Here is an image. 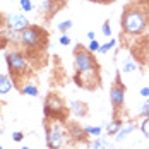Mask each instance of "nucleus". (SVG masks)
I'll use <instances>...</instances> for the list:
<instances>
[{"label": "nucleus", "mask_w": 149, "mask_h": 149, "mask_svg": "<svg viewBox=\"0 0 149 149\" xmlns=\"http://www.w3.org/2000/svg\"><path fill=\"white\" fill-rule=\"evenodd\" d=\"M149 22V14L141 9V7H127L122 14V21H120V26L122 31L125 34H130V36H139L142 34L146 28H148Z\"/></svg>", "instance_id": "1"}, {"label": "nucleus", "mask_w": 149, "mask_h": 149, "mask_svg": "<svg viewBox=\"0 0 149 149\" xmlns=\"http://www.w3.org/2000/svg\"><path fill=\"white\" fill-rule=\"evenodd\" d=\"M74 67H75V70H77V75H81V79H75L79 86L82 84L84 77H96L98 79V63H96L93 53L88 48H82V46L75 48Z\"/></svg>", "instance_id": "2"}, {"label": "nucleus", "mask_w": 149, "mask_h": 149, "mask_svg": "<svg viewBox=\"0 0 149 149\" xmlns=\"http://www.w3.org/2000/svg\"><path fill=\"white\" fill-rule=\"evenodd\" d=\"M48 41V34L43 28L40 26H28L24 31L19 33V43L26 50H40L43 48Z\"/></svg>", "instance_id": "3"}, {"label": "nucleus", "mask_w": 149, "mask_h": 149, "mask_svg": "<svg viewBox=\"0 0 149 149\" xmlns=\"http://www.w3.org/2000/svg\"><path fill=\"white\" fill-rule=\"evenodd\" d=\"M43 113L45 118H53V120H63L65 118V104L62 101L57 93H50L45 100L43 106Z\"/></svg>", "instance_id": "4"}, {"label": "nucleus", "mask_w": 149, "mask_h": 149, "mask_svg": "<svg viewBox=\"0 0 149 149\" xmlns=\"http://www.w3.org/2000/svg\"><path fill=\"white\" fill-rule=\"evenodd\" d=\"M5 62H7V69L14 77H21L26 74L28 70V58L22 52L19 50H12L5 53Z\"/></svg>", "instance_id": "5"}, {"label": "nucleus", "mask_w": 149, "mask_h": 149, "mask_svg": "<svg viewBox=\"0 0 149 149\" xmlns=\"http://www.w3.org/2000/svg\"><path fill=\"white\" fill-rule=\"evenodd\" d=\"M46 130V146L48 149H60L65 142V130L60 127V123L57 120L50 118V122H46L45 125Z\"/></svg>", "instance_id": "6"}, {"label": "nucleus", "mask_w": 149, "mask_h": 149, "mask_svg": "<svg viewBox=\"0 0 149 149\" xmlns=\"http://www.w3.org/2000/svg\"><path fill=\"white\" fill-rule=\"evenodd\" d=\"M29 26V21H28V17L24 14H9L5 17V28L9 31H12V33H21V31H24L26 28Z\"/></svg>", "instance_id": "7"}, {"label": "nucleus", "mask_w": 149, "mask_h": 149, "mask_svg": "<svg viewBox=\"0 0 149 149\" xmlns=\"http://www.w3.org/2000/svg\"><path fill=\"white\" fill-rule=\"evenodd\" d=\"M110 101L115 108H122L125 103V88L123 84H120V81H117L110 89Z\"/></svg>", "instance_id": "8"}, {"label": "nucleus", "mask_w": 149, "mask_h": 149, "mask_svg": "<svg viewBox=\"0 0 149 149\" xmlns=\"http://www.w3.org/2000/svg\"><path fill=\"white\" fill-rule=\"evenodd\" d=\"M67 134H69V137H72V141H75V142H81V141L88 139L84 127H81L79 123H74V122L67 125Z\"/></svg>", "instance_id": "9"}, {"label": "nucleus", "mask_w": 149, "mask_h": 149, "mask_svg": "<svg viewBox=\"0 0 149 149\" xmlns=\"http://www.w3.org/2000/svg\"><path fill=\"white\" fill-rule=\"evenodd\" d=\"M69 110L72 111V115L79 117V118L86 117V113H88V106H86V103H82V101H70Z\"/></svg>", "instance_id": "10"}, {"label": "nucleus", "mask_w": 149, "mask_h": 149, "mask_svg": "<svg viewBox=\"0 0 149 149\" xmlns=\"http://www.w3.org/2000/svg\"><path fill=\"white\" fill-rule=\"evenodd\" d=\"M134 130H135V123H127V125H123L118 132H117V135H115V142H122V141H125V139L132 134Z\"/></svg>", "instance_id": "11"}, {"label": "nucleus", "mask_w": 149, "mask_h": 149, "mask_svg": "<svg viewBox=\"0 0 149 149\" xmlns=\"http://www.w3.org/2000/svg\"><path fill=\"white\" fill-rule=\"evenodd\" d=\"M12 88H14V81L7 75L0 74V94H7Z\"/></svg>", "instance_id": "12"}, {"label": "nucleus", "mask_w": 149, "mask_h": 149, "mask_svg": "<svg viewBox=\"0 0 149 149\" xmlns=\"http://www.w3.org/2000/svg\"><path fill=\"white\" fill-rule=\"evenodd\" d=\"M122 127H123V122L120 118H113L108 125H106V134L108 135H117V132H118Z\"/></svg>", "instance_id": "13"}, {"label": "nucleus", "mask_w": 149, "mask_h": 149, "mask_svg": "<svg viewBox=\"0 0 149 149\" xmlns=\"http://www.w3.org/2000/svg\"><path fill=\"white\" fill-rule=\"evenodd\" d=\"M137 70V62L134 58H125L122 62V72H125V74H130V72H135Z\"/></svg>", "instance_id": "14"}, {"label": "nucleus", "mask_w": 149, "mask_h": 149, "mask_svg": "<svg viewBox=\"0 0 149 149\" xmlns=\"http://www.w3.org/2000/svg\"><path fill=\"white\" fill-rule=\"evenodd\" d=\"M110 148V144H108V141L104 139V137H94V141L91 142L89 149H108Z\"/></svg>", "instance_id": "15"}, {"label": "nucleus", "mask_w": 149, "mask_h": 149, "mask_svg": "<svg viewBox=\"0 0 149 149\" xmlns=\"http://www.w3.org/2000/svg\"><path fill=\"white\" fill-rule=\"evenodd\" d=\"M21 93L26 94V96H38V94H40V89H38L34 84H31L29 82V84H26V86L21 88Z\"/></svg>", "instance_id": "16"}, {"label": "nucleus", "mask_w": 149, "mask_h": 149, "mask_svg": "<svg viewBox=\"0 0 149 149\" xmlns=\"http://www.w3.org/2000/svg\"><path fill=\"white\" fill-rule=\"evenodd\" d=\"M115 46H117V40H115V38H111L110 41H106V43H103V45L100 46V52H98V53L104 55V53H108L110 50H113Z\"/></svg>", "instance_id": "17"}, {"label": "nucleus", "mask_w": 149, "mask_h": 149, "mask_svg": "<svg viewBox=\"0 0 149 149\" xmlns=\"http://www.w3.org/2000/svg\"><path fill=\"white\" fill-rule=\"evenodd\" d=\"M84 130H86V134L88 137H100L101 135V127H84Z\"/></svg>", "instance_id": "18"}, {"label": "nucleus", "mask_w": 149, "mask_h": 149, "mask_svg": "<svg viewBox=\"0 0 149 149\" xmlns=\"http://www.w3.org/2000/svg\"><path fill=\"white\" fill-rule=\"evenodd\" d=\"M72 24H74V22H72L70 19H67V21H62V22H60L58 26H57V29L62 31V33H67V31H69L70 28H72Z\"/></svg>", "instance_id": "19"}, {"label": "nucleus", "mask_w": 149, "mask_h": 149, "mask_svg": "<svg viewBox=\"0 0 149 149\" xmlns=\"http://www.w3.org/2000/svg\"><path fill=\"white\" fill-rule=\"evenodd\" d=\"M141 130H142L144 137L149 139V117H144L142 118V122H141Z\"/></svg>", "instance_id": "20"}, {"label": "nucleus", "mask_w": 149, "mask_h": 149, "mask_svg": "<svg viewBox=\"0 0 149 149\" xmlns=\"http://www.w3.org/2000/svg\"><path fill=\"white\" fill-rule=\"evenodd\" d=\"M100 41L98 40H91L89 41V45H88V50H89L91 53H96V52H100Z\"/></svg>", "instance_id": "21"}, {"label": "nucleus", "mask_w": 149, "mask_h": 149, "mask_svg": "<svg viewBox=\"0 0 149 149\" xmlns=\"http://www.w3.org/2000/svg\"><path fill=\"white\" fill-rule=\"evenodd\" d=\"M19 5H21V9L26 10V12L33 10V2H31V0H19Z\"/></svg>", "instance_id": "22"}, {"label": "nucleus", "mask_w": 149, "mask_h": 149, "mask_svg": "<svg viewBox=\"0 0 149 149\" xmlns=\"http://www.w3.org/2000/svg\"><path fill=\"white\" fill-rule=\"evenodd\" d=\"M101 33L104 36H111V26H110V21H104L103 26H101Z\"/></svg>", "instance_id": "23"}, {"label": "nucleus", "mask_w": 149, "mask_h": 149, "mask_svg": "<svg viewBox=\"0 0 149 149\" xmlns=\"http://www.w3.org/2000/svg\"><path fill=\"white\" fill-rule=\"evenodd\" d=\"M141 117L144 118V117H149V98L144 101V104L141 106Z\"/></svg>", "instance_id": "24"}, {"label": "nucleus", "mask_w": 149, "mask_h": 149, "mask_svg": "<svg viewBox=\"0 0 149 149\" xmlns=\"http://www.w3.org/2000/svg\"><path fill=\"white\" fill-rule=\"evenodd\" d=\"M70 41H72V40H70V38H69L65 33L60 36V45H62V46H69V45H70Z\"/></svg>", "instance_id": "25"}, {"label": "nucleus", "mask_w": 149, "mask_h": 149, "mask_svg": "<svg viewBox=\"0 0 149 149\" xmlns=\"http://www.w3.org/2000/svg\"><path fill=\"white\" fill-rule=\"evenodd\" d=\"M12 139H14L15 142H21V141L24 139V134H22V132H19V130H17V132H12Z\"/></svg>", "instance_id": "26"}, {"label": "nucleus", "mask_w": 149, "mask_h": 149, "mask_svg": "<svg viewBox=\"0 0 149 149\" xmlns=\"http://www.w3.org/2000/svg\"><path fill=\"white\" fill-rule=\"evenodd\" d=\"M7 43H9V40H7L5 36H2V34H0V50H3V48L7 46Z\"/></svg>", "instance_id": "27"}, {"label": "nucleus", "mask_w": 149, "mask_h": 149, "mask_svg": "<svg viewBox=\"0 0 149 149\" xmlns=\"http://www.w3.org/2000/svg\"><path fill=\"white\" fill-rule=\"evenodd\" d=\"M141 96L148 100V98H149V88H142V89H141Z\"/></svg>", "instance_id": "28"}, {"label": "nucleus", "mask_w": 149, "mask_h": 149, "mask_svg": "<svg viewBox=\"0 0 149 149\" xmlns=\"http://www.w3.org/2000/svg\"><path fill=\"white\" fill-rule=\"evenodd\" d=\"M88 40H96V34H94V31H88Z\"/></svg>", "instance_id": "29"}, {"label": "nucleus", "mask_w": 149, "mask_h": 149, "mask_svg": "<svg viewBox=\"0 0 149 149\" xmlns=\"http://www.w3.org/2000/svg\"><path fill=\"white\" fill-rule=\"evenodd\" d=\"M22 149H31V148H28V146H24V148H22Z\"/></svg>", "instance_id": "30"}, {"label": "nucleus", "mask_w": 149, "mask_h": 149, "mask_svg": "<svg viewBox=\"0 0 149 149\" xmlns=\"http://www.w3.org/2000/svg\"><path fill=\"white\" fill-rule=\"evenodd\" d=\"M0 132H2V127H0Z\"/></svg>", "instance_id": "31"}, {"label": "nucleus", "mask_w": 149, "mask_h": 149, "mask_svg": "<svg viewBox=\"0 0 149 149\" xmlns=\"http://www.w3.org/2000/svg\"><path fill=\"white\" fill-rule=\"evenodd\" d=\"M0 149H3V148H2V146H0Z\"/></svg>", "instance_id": "32"}]
</instances>
